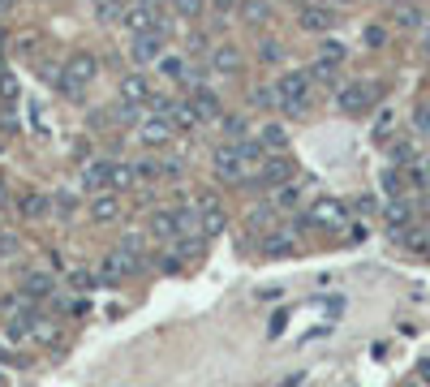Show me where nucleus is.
Listing matches in <instances>:
<instances>
[{
    "mask_svg": "<svg viewBox=\"0 0 430 387\" xmlns=\"http://www.w3.org/2000/svg\"><path fill=\"white\" fill-rule=\"evenodd\" d=\"M361 39H366L370 47H383V43H388V30H383V26H366V30H361Z\"/></svg>",
    "mask_w": 430,
    "mask_h": 387,
    "instance_id": "37998d69",
    "label": "nucleus"
},
{
    "mask_svg": "<svg viewBox=\"0 0 430 387\" xmlns=\"http://www.w3.org/2000/svg\"><path fill=\"white\" fill-rule=\"evenodd\" d=\"M344 5H349V0H344Z\"/></svg>",
    "mask_w": 430,
    "mask_h": 387,
    "instance_id": "13d9d810",
    "label": "nucleus"
},
{
    "mask_svg": "<svg viewBox=\"0 0 430 387\" xmlns=\"http://www.w3.org/2000/svg\"><path fill=\"white\" fill-rule=\"evenodd\" d=\"M357 211L361 215H374V198H357Z\"/></svg>",
    "mask_w": 430,
    "mask_h": 387,
    "instance_id": "8fccbe9b",
    "label": "nucleus"
},
{
    "mask_svg": "<svg viewBox=\"0 0 430 387\" xmlns=\"http://www.w3.org/2000/svg\"><path fill=\"white\" fill-rule=\"evenodd\" d=\"M220 125H224V134H228V138H237V142H241V138H250L245 117H220Z\"/></svg>",
    "mask_w": 430,
    "mask_h": 387,
    "instance_id": "4c0bfd02",
    "label": "nucleus"
},
{
    "mask_svg": "<svg viewBox=\"0 0 430 387\" xmlns=\"http://www.w3.org/2000/svg\"><path fill=\"white\" fill-rule=\"evenodd\" d=\"M52 211H57L61 219H69V215L78 211V198H74L69 190H61V194H52Z\"/></svg>",
    "mask_w": 430,
    "mask_h": 387,
    "instance_id": "72a5a7b5",
    "label": "nucleus"
},
{
    "mask_svg": "<svg viewBox=\"0 0 430 387\" xmlns=\"http://www.w3.org/2000/svg\"><path fill=\"white\" fill-rule=\"evenodd\" d=\"M383 190L388 198H400V173H383Z\"/></svg>",
    "mask_w": 430,
    "mask_h": 387,
    "instance_id": "49530a36",
    "label": "nucleus"
},
{
    "mask_svg": "<svg viewBox=\"0 0 430 387\" xmlns=\"http://www.w3.org/2000/svg\"><path fill=\"white\" fill-rule=\"evenodd\" d=\"M0 95H5V99H18V78L5 74V69H0Z\"/></svg>",
    "mask_w": 430,
    "mask_h": 387,
    "instance_id": "a18cd8bd",
    "label": "nucleus"
},
{
    "mask_svg": "<svg viewBox=\"0 0 430 387\" xmlns=\"http://www.w3.org/2000/svg\"><path fill=\"white\" fill-rule=\"evenodd\" d=\"M0 357H5V345H0Z\"/></svg>",
    "mask_w": 430,
    "mask_h": 387,
    "instance_id": "864d4df0",
    "label": "nucleus"
},
{
    "mask_svg": "<svg viewBox=\"0 0 430 387\" xmlns=\"http://www.w3.org/2000/svg\"><path fill=\"white\" fill-rule=\"evenodd\" d=\"M207 9H211V13H220V18H228V13L241 9V0H207Z\"/></svg>",
    "mask_w": 430,
    "mask_h": 387,
    "instance_id": "79ce46f5",
    "label": "nucleus"
},
{
    "mask_svg": "<svg viewBox=\"0 0 430 387\" xmlns=\"http://www.w3.org/2000/svg\"><path fill=\"white\" fill-rule=\"evenodd\" d=\"M86 215L95 219V224H117V219H121V194H117V190H99V194H91Z\"/></svg>",
    "mask_w": 430,
    "mask_h": 387,
    "instance_id": "6e6552de",
    "label": "nucleus"
},
{
    "mask_svg": "<svg viewBox=\"0 0 430 387\" xmlns=\"http://www.w3.org/2000/svg\"><path fill=\"white\" fill-rule=\"evenodd\" d=\"M129 185H138V163H112V185L108 190H129Z\"/></svg>",
    "mask_w": 430,
    "mask_h": 387,
    "instance_id": "bb28decb",
    "label": "nucleus"
},
{
    "mask_svg": "<svg viewBox=\"0 0 430 387\" xmlns=\"http://www.w3.org/2000/svg\"><path fill=\"white\" fill-rule=\"evenodd\" d=\"M18 293H22L26 301H35V306H39V301H47L52 293H57V280H52L47 271H26V275H22V289H18Z\"/></svg>",
    "mask_w": 430,
    "mask_h": 387,
    "instance_id": "4468645a",
    "label": "nucleus"
},
{
    "mask_svg": "<svg viewBox=\"0 0 430 387\" xmlns=\"http://www.w3.org/2000/svg\"><path fill=\"white\" fill-rule=\"evenodd\" d=\"M284 323H289V314H284V310H280V314H276V318H272V331H267V336H272V340H276V336H280V331H284Z\"/></svg>",
    "mask_w": 430,
    "mask_h": 387,
    "instance_id": "de8ad7c7",
    "label": "nucleus"
},
{
    "mask_svg": "<svg viewBox=\"0 0 430 387\" xmlns=\"http://www.w3.org/2000/svg\"><path fill=\"white\" fill-rule=\"evenodd\" d=\"M258 61H262V65H280V61H284V47H280L276 39H262V43H258Z\"/></svg>",
    "mask_w": 430,
    "mask_h": 387,
    "instance_id": "2f4dec72",
    "label": "nucleus"
},
{
    "mask_svg": "<svg viewBox=\"0 0 430 387\" xmlns=\"http://www.w3.org/2000/svg\"><path fill=\"white\" fill-rule=\"evenodd\" d=\"M422 52L430 57V26H422Z\"/></svg>",
    "mask_w": 430,
    "mask_h": 387,
    "instance_id": "3c124183",
    "label": "nucleus"
},
{
    "mask_svg": "<svg viewBox=\"0 0 430 387\" xmlns=\"http://www.w3.org/2000/svg\"><path fill=\"white\" fill-rule=\"evenodd\" d=\"M258 142H262V151H284V146H289V129H284L280 121H267V125L258 129Z\"/></svg>",
    "mask_w": 430,
    "mask_h": 387,
    "instance_id": "5701e85b",
    "label": "nucleus"
},
{
    "mask_svg": "<svg viewBox=\"0 0 430 387\" xmlns=\"http://www.w3.org/2000/svg\"><path fill=\"white\" fill-rule=\"evenodd\" d=\"M138 138H142L146 146H164V142L173 138V121H168V117H142V121H138Z\"/></svg>",
    "mask_w": 430,
    "mask_h": 387,
    "instance_id": "dca6fc26",
    "label": "nucleus"
},
{
    "mask_svg": "<svg viewBox=\"0 0 430 387\" xmlns=\"http://www.w3.org/2000/svg\"><path fill=\"white\" fill-rule=\"evenodd\" d=\"M95 78H99V61L91 57V52H69L65 65H61V74H57V86L65 95H82Z\"/></svg>",
    "mask_w": 430,
    "mask_h": 387,
    "instance_id": "f257e3e1",
    "label": "nucleus"
},
{
    "mask_svg": "<svg viewBox=\"0 0 430 387\" xmlns=\"http://www.w3.org/2000/svg\"><path fill=\"white\" fill-rule=\"evenodd\" d=\"M318 57H327V61H336V65H340V61L349 57V52H344V43H340V39H322V47H318Z\"/></svg>",
    "mask_w": 430,
    "mask_h": 387,
    "instance_id": "58836bf2",
    "label": "nucleus"
},
{
    "mask_svg": "<svg viewBox=\"0 0 430 387\" xmlns=\"http://www.w3.org/2000/svg\"><path fill=\"white\" fill-rule=\"evenodd\" d=\"M426 185H430V177H426Z\"/></svg>",
    "mask_w": 430,
    "mask_h": 387,
    "instance_id": "6e6d98bb",
    "label": "nucleus"
},
{
    "mask_svg": "<svg viewBox=\"0 0 430 387\" xmlns=\"http://www.w3.org/2000/svg\"><path fill=\"white\" fill-rule=\"evenodd\" d=\"M125 30L129 35H146V30H155V22H159V13L155 9H146V5H125Z\"/></svg>",
    "mask_w": 430,
    "mask_h": 387,
    "instance_id": "aec40b11",
    "label": "nucleus"
},
{
    "mask_svg": "<svg viewBox=\"0 0 430 387\" xmlns=\"http://www.w3.org/2000/svg\"><path fill=\"white\" fill-rule=\"evenodd\" d=\"M310 82H327V86H336V82H340V65L327 61V57H314V65H310Z\"/></svg>",
    "mask_w": 430,
    "mask_h": 387,
    "instance_id": "a878e982",
    "label": "nucleus"
},
{
    "mask_svg": "<svg viewBox=\"0 0 430 387\" xmlns=\"http://www.w3.org/2000/svg\"><path fill=\"white\" fill-rule=\"evenodd\" d=\"M129 271H134V258H129L125 250H108V254L99 258V280H108V284L129 280Z\"/></svg>",
    "mask_w": 430,
    "mask_h": 387,
    "instance_id": "9b49d317",
    "label": "nucleus"
},
{
    "mask_svg": "<svg viewBox=\"0 0 430 387\" xmlns=\"http://www.w3.org/2000/svg\"><path fill=\"white\" fill-rule=\"evenodd\" d=\"M177 254H181V258H202V233H194V237H177Z\"/></svg>",
    "mask_w": 430,
    "mask_h": 387,
    "instance_id": "c9c22d12",
    "label": "nucleus"
},
{
    "mask_svg": "<svg viewBox=\"0 0 430 387\" xmlns=\"http://www.w3.org/2000/svg\"><path fill=\"white\" fill-rule=\"evenodd\" d=\"M254 103L258 108H280V86L272 82V86H254Z\"/></svg>",
    "mask_w": 430,
    "mask_h": 387,
    "instance_id": "e433bc0d",
    "label": "nucleus"
},
{
    "mask_svg": "<svg viewBox=\"0 0 430 387\" xmlns=\"http://www.w3.org/2000/svg\"><path fill=\"white\" fill-rule=\"evenodd\" d=\"M276 86H280V103H306L310 99V69H289Z\"/></svg>",
    "mask_w": 430,
    "mask_h": 387,
    "instance_id": "f8f14e48",
    "label": "nucleus"
},
{
    "mask_svg": "<svg viewBox=\"0 0 430 387\" xmlns=\"http://www.w3.org/2000/svg\"><path fill=\"white\" fill-rule=\"evenodd\" d=\"M426 108H430V99H426Z\"/></svg>",
    "mask_w": 430,
    "mask_h": 387,
    "instance_id": "4d7b16f0",
    "label": "nucleus"
},
{
    "mask_svg": "<svg viewBox=\"0 0 430 387\" xmlns=\"http://www.w3.org/2000/svg\"><path fill=\"white\" fill-rule=\"evenodd\" d=\"M13 5H18V0H0V13H9Z\"/></svg>",
    "mask_w": 430,
    "mask_h": 387,
    "instance_id": "603ef678",
    "label": "nucleus"
},
{
    "mask_svg": "<svg viewBox=\"0 0 430 387\" xmlns=\"http://www.w3.org/2000/svg\"><path fill=\"white\" fill-rule=\"evenodd\" d=\"M18 211H22V219H35V224H39V219L52 215V198H47L43 190H26V194L18 198Z\"/></svg>",
    "mask_w": 430,
    "mask_h": 387,
    "instance_id": "a211bd4d",
    "label": "nucleus"
},
{
    "mask_svg": "<svg viewBox=\"0 0 430 387\" xmlns=\"http://www.w3.org/2000/svg\"><path fill=\"white\" fill-rule=\"evenodd\" d=\"M121 99H125V103H134V108H146V103L155 99V91H151V82H146V74H125V78H121Z\"/></svg>",
    "mask_w": 430,
    "mask_h": 387,
    "instance_id": "2eb2a0df",
    "label": "nucleus"
},
{
    "mask_svg": "<svg viewBox=\"0 0 430 387\" xmlns=\"http://www.w3.org/2000/svg\"><path fill=\"white\" fill-rule=\"evenodd\" d=\"M211 168H215V177H220L224 185H241V181H250L254 173H250V163L237 155V146H220L211 155Z\"/></svg>",
    "mask_w": 430,
    "mask_h": 387,
    "instance_id": "20e7f679",
    "label": "nucleus"
},
{
    "mask_svg": "<svg viewBox=\"0 0 430 387\" xmlns=\"http://www.w3.org/2000/svg\"><path fill=\"white\" fill-rule=\"evenodd\" d=\"M310 229H322V233H344L349 229V207L340 202V198H327V194H322V198H314L310 202Z\"/></svg>",
    "mask_w": 430,
    "mask_h": 387,
    "instance_id": "f03ea898",
    "label": "nucleus"
},
{
    "mask_svg": "<svg viewBox=\"0 0 430 387\" xmlns=\"http://www.w3.org/2000/svg\"><path fill=\"white\" fill-rule=\"evenodd\" d=\"M168 121H173V129H185V134L202 125V121H198V112H194V103H190V99H185V103H173V108H168Z\"/></svg>",
    "mask_w": 430,
    "mask_h": 387,
    "instance_id": "b1692460",
    "label": "nucleus"
},
{
    "mask_svg": "<svg viewBox=\"0 0 430 387\" xmlns=\"http://www.w3.org/2000/svg\"><path fill=\"white\" fill-rule=\"evenodd\" d=\"M168 9L177 18H198V13H207V0H168Z\"/></svg>",
    "mask_w": 430,
    "mask_h": 387,
    "instance_id": "7c9ffc66",
    "label": "nucleus"
},
{
    "mask_svg": "<svg viewBox=\"0 0 430 387\" xmlns=\"http://www.w3.org/2000/svg\"><path fill=\"white\" fill-rule=\"evenodd\" d=\"M301 194H306V185L293 177V181H284V185L272 190V207L276 211H293V207H301Z\"/></svg>",
    "mask_w": 430,
    "mask_h": 387,
    "instance_id": "412c9836",
    "label": "nucleus"
},
{
    "mask_svg": "<svg viewBox=\"0 0 430 387\" xmlns=\"http://www.w3.org/2000/svg\"><path fill=\"white\" fill-rule=\"evenodd\" d=\"M95 13H99V22H121L125 18V5H121V0H99Z\"/></svg>",
    "mask_w": 430,
    "mask_h": 387,
    "instance_id": "473e14b6",
    "label": "nucleus"
},
{
    "mask_svg": "<svg viewBox=\"0 0 430 387\" xmlns=\"http://www.w3.org/2000/svg\"><path fill=\"white\" fill-rule=\"evenodd\" d=\"M194 207H198V219H202V237H220V233L228 229V211L215 202L211 194H198Z\"/></svg>",
    "mask_w": 430,
    "mask_h": 387,
    "instance_id": "0eeeda50",
    "label": "nucleus"
},
{
    "mask_svg": "<svg viewBox=\"0 0 430 387\" xmlns=\"http://www.w3.org/2000/svg\"><path fill=\"white\" fill-rule=\"evenodd\" d=\"M190 103H194V112H198V121L202 125H211V121H220L224 117V103H220V95H215L211 86H190Z\"/></svg>",
    "mask_w": 430,
    "mask_h": 387,
    "instance_id": "1a4fd4ad",
    "label": "nucleus"
},
{
    "mask_svg": "<svg viewBox=\"0 0 430 387\" xmlns=\"http://www.w3.org/2000/svg\"><path fill=\"white\" fill-rule=\"evenodd\" d=\"M297 26H301V30L322 35V30H332V26H336V13H332L327 5H306V9L297 13Z\"/></svg>",
    "mask_w": 430,
    "mask_h": 387,
    "instance_id": "f3484780",
    "label": "nucleus"
},
{
    "mask_svg": "<svg viewBox=\"0 0 430 387\" xmlns=\"http://www.w3.org/2000/svg\"><path fill=\"white\" fill-rule=\"evenodd\" d=\"M18 254H22V241H18L13 233H0V258L9 262V258H18Z\"/></svg>",
    "mask_w": 430,
    "mask_h": 387,
    "instance_id": "ea45409f",
    "label": "nucleus"
},
{
    "mask_svg": "<svg viewBox=\"0 0 430 387\" xmlns=\"http://www.w3.org/2000/svg\"><path fill=\"white\" fill-rule=\"evenodd\" d=\"M138 5H146V9H155V13H164V9H168V0H138Z\"/></svg>",
    "mask_w": 430,
    "mask_h": 387,
    "instance_id": "09e8293b",
    "label": "nucleus"
},
{
    "mask_svg": "<svg viewBox=\"0 0 430 387\" xmlns=\"http://www.w3.org/2000/svg\"><path fill=\"white\" fill-rule=\"evenodd\" d=\"M293 250H297V233H293V229H289V233H284V229H272V233L262 237V254H267V258H289Z\"/></svg>",
    "mask_w": 430,
    "mask_h": 387,
    "instance_id": "6ab92c4d",
    "label": "nucleus"
},
{
    "mask_svg": "<svg viewBox=\"0 0 430 387\" xmlns=\"http://www.w3.org/2000/svg\"><path fill=\"white\" fill-rule=\"evenodd\" d=\"M413 159H417L413 155V142H392V163H405V168H409Z\"/></svg>",
    "mask_w": 430,
    "mask_h": 387,
    "instance_id": "a19ab883",
    "label": "nucleus"
},
{
    "mask_svg": "<svg viewBox=\"0 0 430 387\" xmlns=\"http://www.w3.org/2000/svg\"><path fill=\"white\" fill-rule=\"evenodd\" d=\"M370 103H374V86H370V82L353 78V82H340V86H336V108H340L344 117L370 112Z\"/></svg>",
    "mask_w": 430,
    "mask_h": 387,
    "instance_id": "7ed1b4c3",
    "label": "nucleus"
},
{
    "mask_svg": "<svg viewBox=\"0 0 430 387\" xmlns=\"http://www.w3.org/2000/svg\"><path fill=\"white\" fill-rule=\"evenodd\" d=\"M254 181L258 185H267V190H276V185H284V181H293V163L280 155V151H272L262 163H258V173H254Z\"/></svg>",
    "mask_w": 430,
    "mask_h": 387,
    "instance_id": "423d86ee",
    "label": "nucleus"
},
{
    "mask_svg": "<svg viewBox=\"0 0 430 387\" xmlns=\"http://www.w3.org/2000/svg\"><path fill=\"white\" fill-rule=\"evenodd\" d=\"M168 52V35L164 30H146V35H134V43H129V57L138 61V65H159V57Z\"/></svg>",
    "mask_w": 430,
    "mask_h": 387,
    "instance_id": "39448f33",
    "label": "nucleus"
},
{
    "mask_svg": "<svg viewBox=\"0 0 430 387\" xmlns=\"http://www.w3.org/2000/svg\"><path fill=\"white\" fill-rule=\"evenodd\" d=\"M383 219H388V229L400 237V233L413 224V207H409L405 198H392V202H388V211H383Z\"/></svg>",
    "mask_w": 430,
    "mask_h": 387,
    "instance_id": "4be33fe9",
    "label": "nucleus"
},
{
    "mask_svg": "<svg viewBox=\"0 0 430 387\" xmlns=\"http://www.w3.org/2000/svg\"><path fill=\"white\" fill-rule=\"evenodd\" d=\"M78 177H82V190H86V194L108 190V185H112V159H99V155H95V159H86Z\"/></svg>",
    "mask_w": 430,
    "mask_h": 387,
    "instance_id": "9d476101",
    "label": "nucleus"
},
{
    "mask_svg": "<svg viewBox=\"0 0 430 387\" xmlns=\"http://www.w3.org/2000/svg\"><path fill=\"white\" fill-rule=\"evenodd\" d=\"M159 74H164L168 82H185V61H181V57H168V52H164V57H159Z\"/></svg>",
    "mask_w": 430,
    "mask_h": 387,
    "instance_id": "c756f323",
    "label": "nucleus"
},
{
    "mask_svg": "<svg viewBox=\"0 0 430 387\" xmlns=\"http://www.w3.org/2000/svg\"><path fill=\"white\" fill-rule=\"evenodd\" d=\"M241 18L250 26H262L267 18H272V5H262V0H241Z\"/></svg>",
    "mask_w": 430,
    "mask_h": 387,
    "instance_id": "cd10ccee",
    "label": "nucleus"
},
{
    "mask_svg": "<svg viewBox=\"0 0 430 387\" xmlns=\"http://www.w3.org/2000/svg\"><path fill=\"white\" fill-rule=\"evenodd\" d=\"M392 129H396V112H392V108H383V112H379V117H374V125H370V134H374V138H388Z\"/></svg>",
    "mask_w": 430,
    "mask_h": 387,
    "instance_id": "f704fd0d",
    "label": "nucleus"
},
{
    "mask_svg": "<svg viewBox=\"0 0 430 387\" xmlns=\"http://www.w3.org/2000/svg\"><path fill=\"white\" fill-rule=\"evenodd\" d=\"M35 336L39 340H57V318H39L35 323Z\"/></svg>",
    "mask_w": 430,
    "mask_h": 387,
    "instance_id": "c03bdc74",
    "label": "nucleus"
},
{
    "mask_svg": "<svg viewBox=\"0 0 430 387\" xmlns=\"http://www.w3.org/2000/svg\"><path fill=\"white\" fill-rule=\"evenodd\" d=\"M151 233H155V237H164V241H177V237H181V229H177V211H155Z\"/></svg>",
    "mask_w": 430,
    "mask_h": 387,
    "instance_id": "393cba45",
    "label": "nucleus"
},
{
    "mask_svg": "<svg viewBox=\"0 0 430 387\" xmlns=\"http://www.w3.org/2000/svg\"><path fill=\"white\" fill-rule=\"evenodd\" d=\"M95 284H99V271H82V267L69 271V289H74V293H91Z\"/></svg>",
    "mask_w": 430,
    "mask_h": 387,
    "instance_id": "c85d7f7f",
    "label": "nucleus"
},
{
    "mask_svg": "<svg viewBox=\"0 0 430 387\" xmlns=\"http://www.w3.org/2000/svg\"><path fill=\"white\" fill-rule=\"evenodd\" d=\"M0 387H5V374H0Z\"/></svg>",
    "mask_w": 430,
    "mask_h": 387,
    "instance_id": "5fc2aeb1",
    "label": "nucleus"
},
{
    "mask_svg": "<svg viewBox=\"0 0 430 387\" xmlns=\"http://www.w3.org/2000/svg\"><path fill=\"white\" fill-rule=\"evenodd\" d=\"M241 47L237 43H215L211 47V69L220 74V78H233V74H241Z\"/></svg>",
    "mask_w": 430,
    "mask_h": 387,
    "instance_id": "ddd939ff",
    "label": "nucleus"
}]
</instances>
